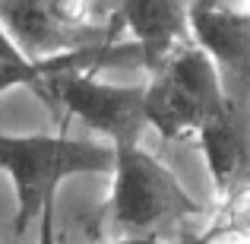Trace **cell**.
Wrapping results in <instances>:
<instances>
[{
	"label": "cell",
	"mask_w": 250,
	"mask_h": 244,
	"mask_svg": "<svg viewBox=\"0 0 250 244\" xmlns=\"http://www.w3.org/2000/svg\"><path fill=\"white\" fill-rule=\"evenodd\" d=\"M114 149L95 140L51 133H6L0 130V171L16 194L13 235L16 241L42 219L44 206L57 200V190L76 175H111Z\"/></svg>",
	"instance_id": "1"
},
{
	"label": "cell",
	"mask_w": 250,
	"mask_h": 244,
	"mask_svg": "<svg viewBox=\"0 0 250 244\" xmlns=\"http://www.w3.org/2000/svg\"><path fill=\"white\" fill-rule=\"evenodd\" d=\"M200 213L203 206L162 159L143 146L114 149L108 216L121 238H162L165 228Z\"/></svg>",
	"instance_id": "2"
},
{
	"label": "cell",
	"mask_w": 250,
	"mask_h": 244,
	"mask_svg": "<svg viewBox=\"0 0 250 244\" xmlns=\"http://www.w3.org/2000/svg\"><path fill=\"white\" fill-rule=\"evenodd\" d=\"M222 105V83L212 61L193 42L181 44L146 83V127L162 140H190Z\"/></svg>",
	"instance_id": "3"
},
{
	"label": "cell",
	"mask_w": 250,
	"mask_h": 244,
	"mask_svg": "<svg viewBox=\"0 0 250 244\" xmlns=\"http://www.w3.org/2000/svg\"><path fill=\"white\" fill-rule=\"evenodd\" d=\"M0 19L32 64L114 42L117 32L114 6L89 3H0Z\"/></svg>",
	"instance_id": "4"
},
{
	"label": "cell",
	"mask_w": 250,
	"mask_h": 244,
	"mask_svg": "<svg viewBox=\"0 0 250 244\" xmlns=\"http://www.w3.org/2000/svg\"><path fill=\"white\" fill-rule=\"evenodd\" d=\"M48 70V67H44ZM44 102L63 108L70 117L83 121L95 133H102L117 146H140V136L146 130V86H121L98 80L92 73H51L44 76L42 92Z\"/></svg>",
	"instance_id": "5"
},
{
	"label": "cell",
	"mask_w": 250,
	"mask_h": 244,
	"mask_svg": "<svg viewBox=\"0 0 250 244\" xmlns=\"http://www.w3.org/2000/svg\"><path fill=\"white\" fill-rule=\"evenodd\" d=\"M187 22L219 73L222 95L250 98V3H190Z\"/></svg>",
	"instance_id": "6"
},
{
	"label": "cell",
	"mask_w": 250,
	"mask_h": 244,
	"mask_svg": "<svg viewBox=\"0 0 250 244\" xmlns=\"http://www.w3.org/2000/svg\"><path fill=\"white\" fill-rule=\"evenodd\" d=\"M215 194L225 197L250 181V98L222 95V105L196 133Z\"/></svg>",
	"instance_id": "7"
},
{
	"label": "cell",
	"mask_w": 250,
	"mask_h": 244,
	"mask_svg": "<svg viewBox=\"0 0 250 244\" xmlns=\"http://www.w3.org/2000/svg\"><path fill=\"white\" fill-rule=\"evenodd\" d=\"M114 25L130 32L143 57V70L152 73L168 61L181 44L193 42L184 3H155V0H133V3L114 6Z\"/></svg>",
	"instance_id": "8"
},
{
	"label": "cell",
	"mask_w": 250,
	"mask_h": 244,
	"mask_svg": "<svg viewBox=\"0 0 250 244\" xmlns=\"http://www.w3.org/2000/svg\"><path fill=\"white\" fill-rule=\"evenodd\" d=\"M222 200L225 203L219 206L212 225L196 238H203L206 244H250V181L225 194Z\"/></svg>",
	"instance_id": "9"
},
{
	"label": "cell",
	"mask_w": 250,
	"mask_h": 244,
	"mask_svg": "<svg viewBox=\"0 0 250 244\" xmlns=\"http://www.w3.org/2000/svg\"><path fill=\"white\" fill-rule=\"evenodd\" d=\"M48 76L44 64H0V95L13 89H32L42 92V83Z\"/></svg>",
	"instance_id": "10"
},
{
	"label": "cell",
	"mask_w": 250,
	"mask_h": 244,
	"mask_svg": "<svg viewBox=\"0 0 250 244\" xmlns=\"http://www.w3.org/2000/svg\"><path fill=\"white\" fill-rule=\"evenodd\" d=\"M54 203H48L42 219H38V244H61V238H57V222H54V209H57Z\"/></svg>",
	"instance_id": "11"
},
{
	"label": "cell",
	"mask_w": 250,
	"mask_h": 244,
	"mask_svg": "<svg viewBox=\"0 0 250 244\" xmlns=\"http://www.w3.org/2000/svg\"><path fill=\"white\" fill-rule=\"evenodd\" d=\"M0 64H29V61L22 57V51L16 48V42L10 38L3 19H0Z\"/></svg>",
	"instance_id": "12"
},
{
	"label": "cell",
	"mask_w": 250,
	"mask_h": 244,
	"mask_svg": "<svg viewBox=\"0 0 250 244\" xmlns=\"http://www.w3.org/2000/svg\"><path fill=\"white\" fill-rule=\"evenodd\" d=\"M111 244H168L165 238H117Z\"/></svg>",
	"instance_id": "13"
},
{
	"label": "cell",
	"mask_w": 250,
	"mask_h": 244,
	"mask_svg": "<svg viewBox=\"0 0 250 244\" xmlns=\"http://www.w3.org/2000/svg\"><path fill=\"white\" fill-rule=\"evenodd\" d=\"M177 244H206V241H203V238H196V235H187V238H181Z\"/></svg>",
	"instance_id": "14"
}]
</instances>
